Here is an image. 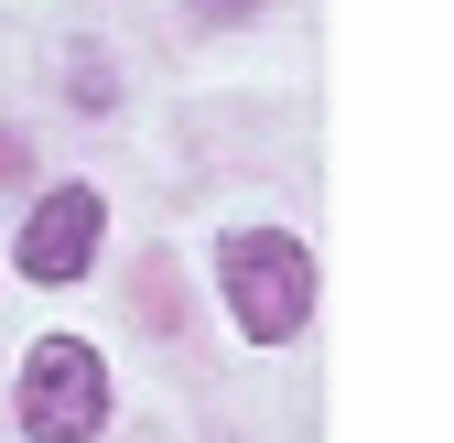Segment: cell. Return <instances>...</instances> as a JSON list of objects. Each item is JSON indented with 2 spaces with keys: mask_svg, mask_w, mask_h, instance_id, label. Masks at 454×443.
Listing matches in <instances>:
<instances>
[{
  "mask_svg": "<svg viewBox=\"0 0 454 443\" xmlns=\"http://www.w3.org/2000/svg\"><path fill=\"white\" fill-rule=\"evenodd\" d=\"M216 270H227V314H239L249 346L303 336V314H314V260H303V238H281V228H239Z\"/></svg>",
  "mask_w": 454,
  "mask_h": 443,
  "instance_id": "1",
  "label": "cell"
},
{
  "mask_svg": "<svg viewBox=\"0 0 454 443\" xmlns=\"http://www.w3.org/2000/svg\"><path fill=\"white\" fill-rule=\"evenodd\" d=\"M98 422H108V357L76 336H43L22 357V432L33 443H98Z\"/></svg>",
  "mask_w": 454,
  "mask_h": 443,
  "instance_id": "2",
  "label": "cell"
},
{
  "mask_svg": "<svg viewBox=\"0 0 454 443\" xmlns=\"http://www.w3.org/2000/svg\"><path fill=\"white\" fill-rule=\"evenodd\" d=\"M98 228H108V216H98V195L87 184H54L33 216H22V238H12V260H22V282H76V270L98 260Z\"/></svg>",
  "mask_w": 454,
  "mask_h": 443,
  "instance_id": "3",
  "label": "cell"
}]
</instances>
